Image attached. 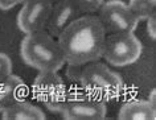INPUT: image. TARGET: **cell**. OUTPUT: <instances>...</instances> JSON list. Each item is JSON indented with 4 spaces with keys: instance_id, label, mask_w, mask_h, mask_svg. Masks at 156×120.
<instances>
[{
    "instance_id": "cell-12",
    "label": "cell",
    "mask_w": 156,
    "mask_h": 120,
    "mask_svg": "<svg viewBox=\"0 0 156 120\" xmlns=\"http://www.w3.org/2000/svg\"><path fill=\"white\" fill-rule=\"evenodd\" d=\"M2 118L4 120H42L45 114L41 108L30 104L24 100H17L8 106L2 112Z\"/></svg>"
},
{
    "instance_id": "cell-9",
    "label": "cell",
    "mask_w": 156,
    "mask_h": 120,
    "mask_svg": "<svg viewBox=\"0 0 156 120\" xmlns=\"http://www.w3.org/2000/svg\"><path fill=\"white\" fill-rule=\"evenodd\" d=\"M80 16H82V13L80 12V9L73 2L61 0L60 3L52 5V11H50L45 30L52 37L58 38V36Z\"/></svg>"
},
{
    "instance_id": "cell-2",
    "label": "cell",
    "mask_w": 156,
    "mask_h": 120,
    "mask_svg": "<svg viewBox=\"0 0 156 120\" xmlns=\"http://www.w3.org/2000/svg\"><path fill=\"white\" fill-rule=\"evenodd\" d=\"M20 56L28 66L38 71H58L66 63L58 41L46 30L25 34L20 45Z\"/></svg>"
},
{
    "instance_id": "cell-6",
    "label": "cell",
    "mask_w": 156,
    "mask_h": 120,
    "mask_svg": "<svg viewBox=\"0 0 156 120\" xmlns=\"http://www.w3.org/2000/svg\"><path fill=\"white\" fill-rule=\"evenodd\" d=\"M98 19L106 33H134L139 20L122 0L103 2L98 9Z\"/></svg>"
},
{
    "instance_id": "cell-3",
    "label": "cell",
    "mask_w": 156,
    "mask_h": 120,
    "mask_svg": "<svg viewBox=\"0 0 156 120\" xmlns=\"http://www.w3.org/2000/svg\"><path fill=\"white\" fill-rule=\"evenodd\" d=\"M78 83L85 92L105 102L119 96L123 91L120 75L98 61L86 63L82 67Z\"/></svg>"
},
{
    "instance_id": "cell-15",
    "label": "cell",
    "mask_w": 156,
    "mask_h": 120,
    "mask_svg": "<svg viewBox=\"0 0 156 120\" xmlns=\"http://www.w3.org/2000/svg\"><path fill=\"white\" fill-rule=\"evenodd\" d=\"M12 74V61L4 53H0V83Z\"/></svg>"
},
{
    "instance_id": "cell-7",
    "label": "cell",
    "mask_w": 156,
    "mask_h": 120,
    "mask_svg": "<svg viewBox=\"0 0 156 120\" xmlns=\"http://www.w3.org/2000/svg\"><path fill=\"white\" fill-rule=\"evenodd\" d=\"M68 120H101L106 118V102L89 95L83 90L70 91L61 111Z\"/></svg>"
},
{
    "instance_id": "cell-17",
    "label": "cell",
    "mask_w": 156,
    "mask_h": 120,
    "mask_svg": "<svg viewBox=\"0 0 156 120\" xmlns=\"http://www.w3.org/2000/svg\"><path fill=\"white\" fill-rule=\"evenodd\" d=\"M147 33L152 40L156 38V13L147 19Z\"/></svg>"
},
{
    "instance_id": "cell-4",
    "label": "cell",
    "mask_w": 156,
    "mask_h": 120,
    "mask_svg": "<svg viewBox=\"0 0 156 120\" xmlns=\"http://www.w3.org/2000/svg\"><path fill=\"white\" fill-rule=\"evenodd\" d=\"M142 42L134 33H114L106 36L102 57L112 66L124 67L142 56Z\"/></svg>"
},
{
    "instance_id": "cell-5",
    "label": "cell",
    "mask_w": 156,
    "mask_h": 120,
    "mask_svg": "<svg viewBox=\"0 0 156 120\" xmlns=\"http://www.w3.org/2000/svg\"><path fill=\"white\" fill-rule=\"evenodd\" d=\"M33 94L48 110L61 112L69 96V90L57 71H38L33 82Z\"/></svg>"
},
{
    "instance_id": "cell-19",
    "label": "cell",
    "mask_w": 156,
    "mask_h": 120,
    "mask_svg": "<svg viewBox=\"0 0 156 120\" xmlns=\"http://www.w3.org/2000/svg\"><path fill=\"white\" fill-rule=\"evenodd\" d=\"M148 102H150L152 106L154 107H156V90L155 88H152L151 90V92H150V95H148Z\"/></svg>"
},
{
    "instance_id": "cell-20",
    "label": "cell",
    "mask_w": 156,
    "mask_h": 120,
    "mask_svg": "<svg viewBox=\"0 0 156 120\" xmlns=\"http://www.w3.org/2000/svg\"><path fill=\"white\" fill-rule=\"evenodd\" d=\"M49 2L52 3V5H53V4H57V3H60L61 0H49Z\"/></svg>"
},
{
    "instance_id": "cell-14",
    "label": "cell",
    "mask_w": 156,
    "mask_h": 120,
    "mask_svg": "<svg viewBox=\"0 0 156 120\" xmlns=\"http://www.w3.org/2000/svg\"><path fill=\"white\" fill-rule=\"evenodd\" d=\"M70 2L76 4V7L82 15H90L98 12L105 0H70Z\"/></svg>"
},
{
    "instance_id": "cell-11",
    "label": "cell",
    "mask_w": 156,
    "mask_h": 120,
    "mask_svg": "<svg viewBox=\"0 0 156 120\" xmlns=\"http://www.w3.org/2000/svg\"><path fill=\"white\" fill-rule=\"evenodd\" d=\"M118 119L122 120H155L156 107L148 100H130L120 107Z\"/></svg>"
},
{
    "instance_id": "cell-16",
    "label": "cell",
    "mask_w": 156,
    "mask_h": 120,
    "mask_svg": "<svg viewBox=\"0 0 156 120\" xmlns=\"http://www.w3.org/2000/svg\"><path fill=\"white\" fill-rule=\"evenodd\" d=\"M82 65H74V63H68V70H66V75L69 79L74 81V82H80L81 71H82Z\"/></svg>"
},
{
    "instance_id": "cell-1",
    "label": "cell",
    "mask_w": 156,
    "mask_h": 120,
    "mask_svg": "<svg viewBox=\"0 0 156 120\" xmlns=\"http://www.w3.org/2000/svg\"><path fill=\"white\" fill-rule=\"evenodd\" d=\"M106 36L98 16L82 15L58 36L57 41L66 63L83 66L102 58Z\"/></svg>"
},
{
    "instance_id": "cell-10",
    "label": "cell",
    "mask_w": 156,
    "mask_h": 120,
    "mask_svg": "<svg viewBox=\"0 0 156 120\" xmlns=\"http://www.w3.org/2000/svg\"><path fill=\"white\" fill-rule=\"evenodd\" d=\"M27 94V84L17 75L11 74L0 83V112L12 103L21 100Z\"/></svg>"
},
{
    "instance_id": "cell-13",
    "label": "cell",
    "mask_w": 156,
    "mask_h": 120,
    "mask_svg": "<svg viewBox=\"0 0 156 120\" xmlns=\"http://www.w3.org/2000/svg\"><path fill=\"white\" fill-rule=\"evenodd\" d=\"M127 5L139 21L156 13V0H130Z\"/></svg>"
},
{
    "instance_id": "cell-18",
    "label": "cell",
    "mask_w": 156,
    "mask_h": 120,
    "mask_svg": "<svg viewBox=\"0 0 156 120\" xmlns=\"http://www.w3.org/2000/svg\"><path fill=\"white\" fill-rule=\"evenodd\" d=\"M25 0H0V9H3V11L12 9L13 7L23 4Z\"/></svg>"
},
{
    "instance_id": "cell-8",
    "label": "cell",
    "mask_w": 156,
    "mask_h": 120,
    "mask_svg": "<svg viewBox=\"0 0 156 120\" xmlns=\"http://www.w3.org/2000/svg\"><path fill=\"white\" fill-rule=\"evenodd\" d=\"M52 11L49 0H25L17 15V26L23 33L30 34L46 29Z\"/></svg>"
}]
</instances>
